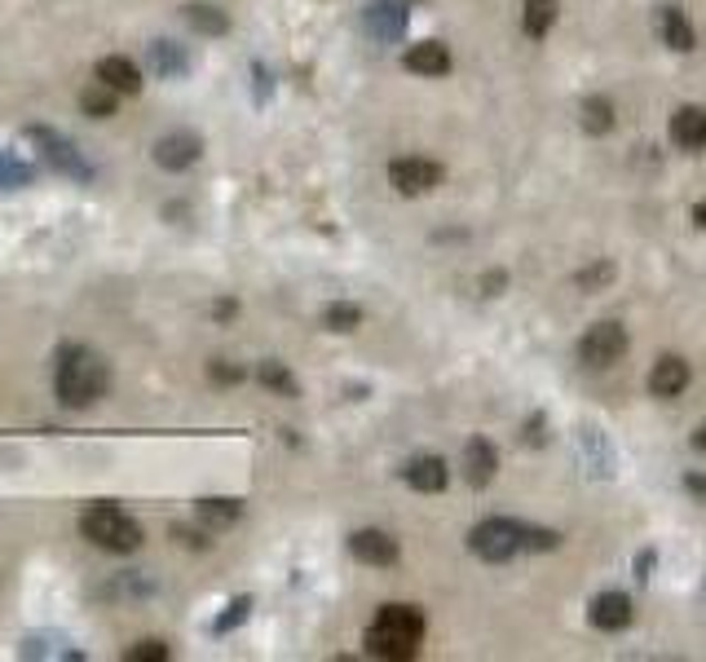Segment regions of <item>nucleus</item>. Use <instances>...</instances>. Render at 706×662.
I'll list each match as a JSON object with an SVG mask.
<instances>
[{
	"mask_svg": "<svg viewBox=\"0 0 706 662\" xmlns=\"http://www.w3.org/2000/svg\"><path fill=\"white\" fill-rule=\"evenodd\" d=\"M672 142L681 151H706V111L703 106H681L672 115Z\"/></svg>",
	"mask_w": 706,
	"mask_h": 662,
	"instance_id": "20",
	"label": "nucleus"
},
{
	"mask_svg": "<svg viewBox=\"0 0 706 662\" xmlns=\"http://www.w3.org/2000/svg\"><path fill=\"white\" fill-rule=\"evenodd\" d=\"M694 446H698V451H706V424L698 428V433H694Z\"/></svg>",
	"mask_w": 706,
	"mask_h": 662,
	"instance_id": "40",
	"label": "nucleus"
},
{
	"mask_svg": "<svg viewBox=\"0 0 706 662\" xmlns=\"http://www.w3.org/2000/svg\"><path fill=\"white\" fill-rule=\"evenodd\" d=\"M80 111H84L89 120H111V115H120V93L106 89L102 80H93V84L80 89Z\"/></svg>",
	"mask_w": 706,
	"mask_h": 662,
	"instance_id": "25",
	"label": "nucleus"
},
{
	"mask_svg": "<svg viewBox=\"0 0 706 662\" xmlns=\"http://www.w3.org/2000/svg\"><path fill=\"white\" fill-rule=\"evenodd\" d=\"M495 473H499V451H495V442H486V437H473L468 446H464V477H468V486H490L495 482Z\"/></svg>",
	"mask_w": 706,
	"mask_h": 662,
	"instance_id": "16",
	"label": "nucleus"
},
{
	"mask_svg": "<svg viewBox=\"0 0 706 662\" xmlns=\"http://www.w3.org/2000/svg\"><path fill=\"white\" fill-rule=\"evenodd\" d=\"M685 486H689V495L706 499V477H703V473H689V477H685Z\"/></svg>",
	"mask_w": 706,
	"mask_h": 662,
	"instance_id": "38",
	"label": "nucleus"
},
{
	"mask_svg": "<svg viewBox=\"0 0 706 662\" xmlns=\"http://www.w3.org/2000/svg\"><path fill=\"white\" fill-rule=\"evenodd\" d=\"M632 623V601L623 597V592H601L596 601H592V628H601V632H623Z\"/></svg>",
	"mask_w": 706,
	"mask_h": 662,
	"instance_id": "21",
	"label": "nucleus"
},
{
	"mask_svg": "<svg viewBox=\"0 0 706 662\" xmlns=\"http://www.w3.org/2000/svg\"><path fill=\"white\" fill-rule=\"evenodd\" d=\"M18 659L84 662V650H80V645H71L66 637H58V632H31V637H22V645H18Z\"/></svg>",
	"mask_w": 706,
	"mask_h": 662,
	"instance_id": "18",
	"label": "nucleus"
},
{
	"mask_svg": "<svg viewBox=\"0 0 706 662\" xmlns=\"http://www.w3.org/2000/svg\"><path fill=\"white\" fill-rule=\"evenodd\" d=\"M252 93H257V102L270 97V71H266L261 62H252Z\"/></svg>",
	"mask_w": 706,
	"mask_h": 662,
	"instance_id": "36",
	"label": "nucleus"
},
{
	"mask_svg": "<svg viewBox=\"0 0 706 662\" xmlns=\"http://www.w3.org/2000/svg\"><path fill=\"white\" fill-rule=\"evenodd\" d=\"M424 645V614L415 606L388 601L375 610L371 628H366V654L384 662H411Z\"/></svg>",
	"mask_w": 706,
	"mask_h": 662,
	"instance_id": "2",
	"label": "nucleus"
},
{
	"mask_svg": "<svg viewBox=\"0 0 706 662\" xmlns=\"http://www.w3.org/2000/svg\"><path fill=\"white\" fill-rule=\"evenodd\" d=\"M614 283V261H596L588 270H579V288L583 292H605Z\"/></svg>",
	"mask_w": 706,
	"mask_h": 662,
	"instance_id": "34",
	"label": "nucleus"
},
{
	"mask_svg": "<svg viewBox=\"0 0 706 662\" xmlns=\"http://www.w3.org/2000/svg\"><path fill=\"white\" fill-rule=\"evenodd\" d=\"M93 80H102V84L115 89L120 97H133V93H142L146 71H142V62H133L128 53H106V58H97Z\"/></svg>",
	"mask_w": 706,
	"mask_h": 662,
	"instance_id": "9",
	"label": "nucleus"
},
{
	"mask_svg": "<svg viewBox=\"0 0 706 662\" xmlns=\"http://www.w3.org/2000/svg\"><path fill=\"white\" fill-rule=\"evenodd\" d=\"M526 548L548 552V548H557V535H552V530H526Z\"/></svg>",
	"mask_w": 706,
	"mask_h": 662,
	"instance_id": "37",
	"label": "nucleus"
},
{
	"mask_svg": "<svg viewBox=\"0 0 706 662\" xmlns=\"http://www.w3.org/2000/svg\"><path fill=\"white\" fill-rule=\"evenodd\" d=\"M181 22L195 31V35H226L230 31V13L221 9V4H212V0H186L181 4Z\"/></svg>",
	"mask_w": 706,
	"mask_h": 662,
	"instance_id": "19",
	"label": "nucleus"
},
{
	"mask_svg": "<svg viewBox=\"0 0 706 662\" xmlns=\"http://www.w3.org/2000/svg\"><path fill=\"white\" fill-rule=\"evenodd\" d=\"M557 22V0H526V13H521V27L530 40H543Z\"/></svg>",
	"mask_w": 706,
	"mask_h": 662,
	"instance_id": "28",
	"label": "nucleus"
},
{
	"mask_svg": "<svg viewBox=\"0 0 706 662\" xmlns=\"http://www.w3.org/2000/svg\"><path fill=\"white\" fill-rule=\"evenodd\" d=\"M402 66L415 71V75H424V80H437V75L450 71V49L442 40H419V44H411L402 53Z\"/></svg>",
	"mask_w": 706,
	"mask_h": 662,
	"instance_id": "14",
	"label": "nucleus"
},
{
	"mask_svg": "<svg viewBox=\"0 0 706 662\" xmlns=\"http://www.w3.org/2000/svg\"><path fill=\"white\" fill-rule=\"evenodd\" d=\"M252 606H257L252 597H235V601H226V610L212 619V628H208V632H212V637H230V632H239V628L252 619Z\"/></svg>",
	"mask_w": 706,
	"mask_h": 662,
	"instance_id": "27",
	"label": "nucleus"
},
{
	"mask_svg": "<svg viewBox=\"0 0 706 662\" xmlns=\"http://www.w3.org/2000/svg\"><path fill=\"white\" fill-rule=\"evenodd\" d=\"M689 380H694L689 362L676 358V353H667V358H658L654 371H650V393H654V397H681V393L689 389Z\"/></svg>",
	"mask_w": 706,
	"mask_h": 662,
	"instance_id": "15",
	"label": "nucleus"
},
{
	"mask_svg": "<svg viewBox=\"0 0 706 662\" xmlns=\"http://www.w3.org/2000/svg\"><path fill=\"white\" fill-rule=\"evenodd\" d=\"M155 592H159V583L146 570H124V575H115L106 583V597H115V601H146Z\"/></svg>",
	"mask_w": 706,
	"mask_h": 662,
	"instance_id": "24",
	"label": "nucleus"
},
{
	"mask_svg": "<svg viewBox=\"0 0 706 662\" xmlns=\"http://www.w3.org/2000/svg\"><path fill=\"white\" fill-rule=\"evenodd\" d=\"M239 517H243V499H235V495H204V499H195V521L204 530H212V535L235 530Z\"/></svg>",
	"mask_w": 706,
	"mask_h": 662,
	"instance_id": "12",
	"label": "nucleus"
},
{
	"mask_svg": "<svg viewBox=\"0 0 706 662\" xmlns=\"http://www.w3.org/2000/svg\"><path fill=\"white\" fill-rule=\"evenodd\" d=\"M257 384L270 389L274 397H301V380H297L292 366L279 362V358H261V362H257Z\"/></svg>",
	"mask_w": 706,
	"mask_h": 662,
	"instance_id": "22",
	"label": "nucleus"
},
{
	"mask_svg": "<svg viewBox=\"0 0 706 662\" xmlns=\"http://www.w3.org/2000/svg\"><path fill=\"white\" fill-rule=\"evenodd\" d=\"M150 159H155V168H164V173L181 177V173H190V168L204 159V137H199V133H190V128H173V133L155 137Z\"/></svg>",
	"mask_w": 706,
	"mask_h": 662,
	"instance_id": "6",
	"label": "nucleus"
},
{
	"mask_svg": "<svg viewBox=\"0 0 706 662\" xmlns=\"http://www.w3.org/2000/svg\"><path fill=\"white\" fill-rule=\"evenodd\" d=\"M146 66H150V75H155V80H181V75L190 71V53H186V44H181V40L159 35V40H150V44H146Z\"/></svg>",
	"mask_w": 706,
	"mask_h": 662,
	"instance_id": "11",
	"label": "nucleus"
},
{
	"mask_svg": "<svg viewBox=\"0 0 706 662\" xmlns=\"http://www.w3.org/2000/svg\"><path fill=\"white\" fill-rule=\"evenodd\" d=\"M583 128H588L592 137L610 133V128H614V102H610V97H588V102H583Z\"/></svg>",
	"mask_w": 706,
	"mask_h": 662,
	"instance_id": "29",
	"label": "nucleus"
},
{
	"mask_svg": "<svg viewBox=\"0 0 706 662\" xmlns=\"http://www.w3.org/2000/svg\"><path fill=\"white\" fill-rule=\"evenodd\" d=\"M658 31H663V40H667L676 53H689V49L698 44V35H694L689 18H685L676 4H663V9H658Z\"/></svg>",
	"mask_w": 706,
	"mask_h": 662,
	"instance_id": "23",
	"label": "nucleus"
},
{
	"mask_svg": "<svg viewBox=\"0 0 706 662\" xmlns=\"http://www.w3.org/2000/svg\"><path fill=\"white\" fill-rule=\"evenodd\" d=\"M80 535H84L97 552H106V557H133V552L146 544V526H142L128 508H120L115 499L89 504V508L80 513Z\"/></svg>",
	"mask_w": 706,
	"mask_h": 662,
	"instance_id": "3",
	"label": "nucleus"
},
{
	"mask_svg": "<svg viewBox=\"0 0 706 662\" xmlns=\"http://www.w3.org/2000/svg\"><path fill=\"white\" fill-rule=\"evenodd\" d=\"M111 393V362L93 344H62L53 358V397L62 411H89Z\"/></svg>",
	"mask_w": 706,
	"mask_h": 662,
	"instance_id": "1",
	"label": "nucleus"
},
{
	"mask_svg": "<svg viewBox=\"0 0 706 662\" xmlns=\"http://www.w3.org/2000/svg\"><path fill=\"white\" fill-rule=\"evenodd\" d=\"M168 659H173V650L159 637H142V641H133L124 650V662H168Z\"/></svg>",
	"mask_w": 706,
	"mask_h": 662,
	"instance_id": "31",
	"label": "nucleus"
},
{
	"mask_svg": "<svg viewBox=\"0 0 706 662\" xmlns=\"http://www.w3.org/2000/svg\"><path fill=\"white\" fill-rule=\"evenodd\" d=\"M627 353V331L623 323H596V328H588V335L579 340V362L583 366H614L619 358Z\"/></svg>",
	"mask_w": 706,
	"mask_h": 662,
	"instance_id": "8",
	"label": "nucleus"
},
{
	"mask_svg": "<svg viewBox=\"0 0 706 662\" xmlns=\"http://www.w3.org/2000/svg\"><path fill=\"white\" fill-rule=\"evenodd\" d=\"M31 182H35V164L13 151H0V190H22Z\"/></svg>",
	"mask_w": 706,
	"mask_h": 662,
	"instance_id": "26",
	"label": "nucleus"
},
{
	"mask_svg": "<svg viewBox=\"0 0 706 662\" xmlns=\"http://www.w3.org/2000/svg\"><path fill=\"white\" fill-rule=\"evenodd\" d=\"M468 552L490 561V566H503L517 552H526V526L512 517H486L468 530Z\"/></svg>",
	"mask_w": 706,
	"mask_h": 662,
	"instance_id": "5",
	"label": "nucleus"
},
{
	"mask_svg": "<svg viewBox=\"0 0 706 662\" xmlns=\"http://www.w3.org/2000/svg\"><path fill=\"white\" fill-rule=\"evenodd\" d=\"M173 544L177 548H190V552H208L212 548V530H204V526H181V521H173Z\"/></svg>",
	"mask_w": 706,
	"mask_h": 662,
	"instance_id": "33",
	"label": "nucleus"
},
{
	"mask_svg": "<svg viewBox=\"0 0 706 662\" xmlns=\"http://www.w3.org/2000/svg\"><path fill=\"white\" fill-rule=\"evenodd\" d=\"M402 482H406L411 490H419V495H437V490H446L450 468H446L442 455H415V459L402 464Z\"/></svg>",
	"mask_w": 706,
	"mask_h": 662,
	"instance_id": "13",
	"label": "nucleus"
},
{
	"mask_svg": "<svg viewBox=\"0 0 706 662\" xmlns=\"http://www.w3.org/2000/svg\"><path fill=\"white\" fill-rule=\"evenodd\" d=\"M350 552L362 561V566H375V570H388V566H397V557H402V548H397V539L388 535V530H375V526H362V530H353L350 535Z\"/></svg>",
	"mask_w": 706,
	"mask_h": 662,
	"instance_id": "10",
	"label": "nucleus"
},
{
	"mask_svg": "<svg viewBox=\"0 0 706 662\" xmlns=\"http://www.w3.org/2000/svg\"><path fill=\"white\" fill-rule=\"evenodd\" d=\"M212 319H217V323H235V319H239V301H235V297L212 301Z\"/></svg>",
	"mask_w": 706,
	"mask_h": 662,
	"instance_id": "35",
	"label": "nucleus"
},
{
	"mask_svg": "<svg viewBox=\"0 0 706 662\" xmlns=\"http://www.w3.org/2000/svg\"><path fill=\"white\" fill-rule=\"evenodd\" d=\"M406 18H411V4H406V0H375V4L366 9L371 35H375V40H388V44L406 31Z\"/></svg>",
	"mask_w": 706,
	"mask_h": 662,
	"instance_id": "17",
	"label": "nucleus"
},
{
	"mask_svg": "<svg viewBox=\"0 0 706 662\" xmlns=\"http://www.w3.org/2000/svg\"><path fill=\"white\" fill-rule=\"evenodd\" d=\"M442 177H446V168L437 159H424V155H402L388 164V186L397 195H428L442 186Z\"/></svg>",
	"mask_w": 706,
	"mask_h": 662,
	"instance_id": "7",
	"label": "nucleus"
},
{
	"mask_svg": "<svg viewBox=\"0 0 706 662\" xmlns=\"http://www.w3.org/2000/svg\"><path fill=\"white\" fill-rule=\"evenodd\" d=\"M208 380H212L217 389H235V384L248 380V371H243L235 358H208Z\"/></svg>",
	"mask_w": 706,
	"mask_h": 662,
	"instance_id": "32",
	"label": "nucleus"
},
{
	"mask_svg": "<svg viewBox=\"0 0 706 662\" xmlns=\"http://www.w3.org/2000/svg\"><path fill=\"white\" fill-rule=\"evenodd\" d=\"M694 221H698V226H703V230H706V199H703V204H698V208H694Z\"/></svg>",
	"mask_w": 706,
	"mask_h": 662,
	"instance_id": "39",
	"label": "nucleus"
},
{
	"mask_svg": "<svg viewBox=\"0 0 706 662\" xmlns=\"http://www.w3.org/2000/svg\"><path fill=\"white\" fill-rule=\"evenodd\" d=\"M323 328H328V331H341V335H350V331L362 328V310H357L353 301H332V306L323 310Z\"/></svg>",
	"mask_w": 706,
	"mask_h": 662,
	"instance_id": "30",
	"label": "nucleus"
},
{
	"mask_svg": "<svg viewBox=\"0 0 706 662\" xmlns=\"http://www.w3.org/2000/svg\"><path fill=\"white\" fill-rule=\"evenodd\" d=\"M22 137L35 146V155H40V164H44L49 173H58V177H66V182H80V186H93V182H97L93 159H89L62 128H53V124H27Z\"/></svg>",
	"mask_w": 706,
	"mask_h": 662,
	"instance_id": "4",
	"label": "nucleus"
}]
</instances>
